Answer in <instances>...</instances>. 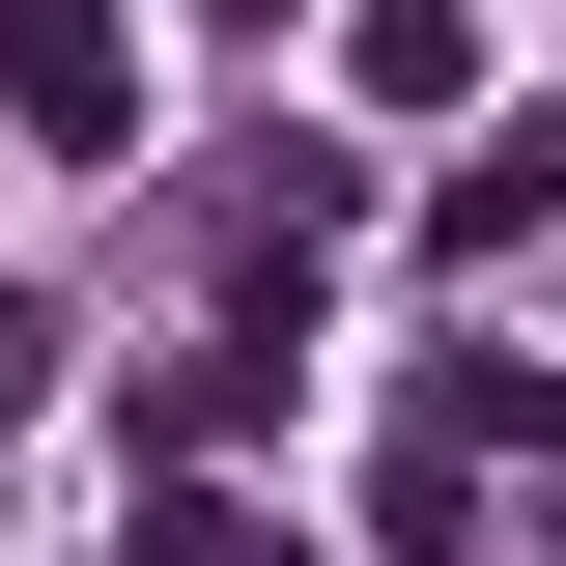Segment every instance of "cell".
<instances>
[{"label":"cell","mask_w":566,"mask_h":566,"mask_svg":"<svg viewBox=\"0 0 566 566\" xmlns=\"http://www.w3.org/2000/svg\"><path fill=\"white\" fill-rule=\"evenodd\" d=\"M0 114L57 142V170H114V142H142V29H114V0H0Z\"/></svg>","instance_id":"obj_1"},{"label":"cell","mask_w":566,"mask_h":566,"mask_svg":"<svg viewBox=\"0 0 566 566\" xmlns=\"http://www.w3.org/2000/svg\"><path fill=\"white\" fill-rule=\"evenodd\" d=\"M340 85L368 114H482V29H453V0H340Z\"/></svg>","instance_id":"obj_4"},{"label":"cell","mask_w":566,"mask_h":566,"mask_svg":"<svg viewBox=\"0 0 566 566\" xmlns=\"http://www.w3.org/2000/svg\"><path fill=\"white\" fill-rule=\"evenodd\" d=\"M142 566H312V538H283L255 482H142Z\"/></svg>","instance_id":"obj_5"},{"label":"cell","mask_w":566,"mask_h":566,"mask_svg":"<svg viewBox=\"0 0 566 566\" xmlns=\"http://www.w3.org/2000/svg\"><path fill=\"white\" fill-rule=\"evenodd\" d=\"M368 227V170L340 142H255V170H227V255H255V312H312V255H340Z\"/></svg>","instance_id":"obj_3"},{"label":"cell","mask_w":566,"mask_h":566,"mask_svg":"<svg viewBox=\"0 0 566 566\" xmlns=\"http://www.w3.org/2000/svg\"><path fill=\"white\" fill-rule=\"evenodd\" d=\"M453 453H566V368H510V340H482V368H453Z\"/></svg>","instance_id":"obj_6"},{"label":"cell","mask_w":566,"mask_h":566,"mask_svg":"<svg viewBox=\"0 0 566 566\" xmlns=\"http://www.w3.org/2000/svg\"><path fill=\"white\" fill-rule=\"evenodd\" d=\"M29 397H57V312H29V283H0V424H29Z\"/></svg>","instance_id":"obj_7"},{"label":"cell","mask_w":566,"mask_h":566,"mask_svg":"<svg viewBox=\"0 0 566 566\" xmlns=\"http://www.w3.org/2000/svg\"><path fill=\"white\" fill-rule=\"evenodd\" d=\"M424 255H453V283H510V255H566V114H510V142H453V199H424Z\"/></svg>","instance_id":"obj_2"},{"label":"cell","mask_w":566,"mask_h":566,"mask_svg":"<svg viewBox=\"0 0 566 566\" xmlns=\"http://www.w3.org/2000/svg\"><path fill=\"white\" fill-rule=\"evenodd\" d=\"M227 29H283V0H227Z\"/></svg>","instance_id":"obj_8"}]
</instances>
